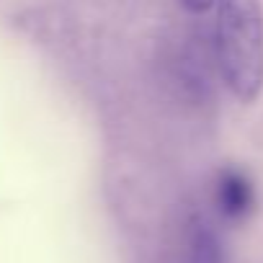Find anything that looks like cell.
<instances>
[{
  "instance_id": "4",
  "label": "cell",
  "mask_w": 263,
  "mask_h": 263,
  "mask_svg": "<svg viewBox=\"0 0 263 263\" xmlns=\"http://www.w3.org/2000/svg\"><path fill=\"white\" fill-rule=\"evenodd\" d=\"M183 3V8L186 11H191V13H206L217 0H181Z\"/></svg>"
},
{
  "instance_id": "2",
  "label": "cell",
  "mask_w": 263,
  "mask_h": 263,
  "mask_svg": "<svg viewBox=\"0 0 263 263\" xmlns=\"http://www.w3.org/2000/svg\"><path fill=\"white\" fill-rule=\"evenodd\" d=\"M214 201L224 219L242 222L255 209V186L240 168H222L214 186Z\"/></svg>"
},
{
  "instance_id": "3",
  "label": "cell",
  "mask_w": 263,
  "mask_h": 263,
  "mask_svg": "<svg viewBox=\"0 0 263 263\" xmlns=\"http://www.w3.org/2000/svg\"><path fill=\"white\" fill-rule=\"evenodd\" d=\"M189 258H191V263H224V248H222L219 235L201 219L191 224Z\"/></svg>"
},
{
  "instance_id": "1",
  "label": "cell",
  "mask_w": 263,
  "mask_h": 263,
  "mask_svg": "<svg viewBox=\"0 0 263 263\" xmlns=\"http://www.w3.org/2000/svg\"><path fill=\"white\" fill-rule=\"evenodd\" d=\"M214 6V52L222 80L235 98L250 103L263 90L260 0H217Z\"/></svg>"
}]
</instances>
